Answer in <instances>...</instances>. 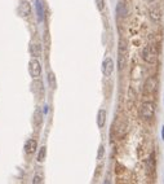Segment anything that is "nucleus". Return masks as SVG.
Here are the masks:
<instances>
[{"mask_svg":"<svg viewBox=\"0 0 164 184\" xmlns=\"http://www.w3.org/2000/svg\"><path fill=\"white\" fill-rule=\"evenodd\" d=\"M154 113H155V108H154V104L152 103H144L141 105V110H140V114L142 118L145 120H151L154 117Z\"/></svg>","mask_w":164,"mask_h":184,"instance_id":"7ed1b4c3","label":"nucleus"},{"mask_svg":"<svg viewBox=\"0 0 164 184\" xmlns=\"http://www.w3.org/2000/svg\"><path fill=\"white\" fill-rule=\"evenodd\" d=\"M31 53H32V56H39L40 55L39 47L36 44H31Z\"/></svg>","mask_w":164,"mask_h":184,"instance_id":"2eb2a0df","label":"nucleus"},{"mask_svg":"<svg viewBox=\"0 0 164 184\" xmlns=\"http://www.w3.org/2000/svg\"><path fill=\"white\" fill-rule=\"evenodd\" d=\"M142 59H144L145 62H147V64H155L156 59H158V52H156L155 47L146 46L144 49H142Z\"/></svg>","mask_w":164,"mask_h":184,"instance_id":"f257e3e1","label":"nucleus"},{"mask_svg":"<svg viewBox=\"0 0 164 184\" xmlns=\"http://www.w3.org/2000/svg\"><path fill=\"white\" fill-rule=\"evenodd\" d=\"M29 71L30 75L32 78H38L40 73H41V66H40V62L36 59H31L29 62Z\"/></svg>","mask_w":164,"mask_h":184,"instance_id":"20e7f679","label":"nucleus"},{"mask_svg":"<svg viewBox=\"0 0 164 184\" xmlns=\"http://www.w3.org/2000/svg\"><path fill=\"white\" fill-rule=\"evenodd\" d=\"M116 13L122 17H127L128 16V7L124 2H119L116 5Z\"/></svg>","mask_w":164,"mask_h":184,"instance_id":"1a4fd4ad","label":"nucleus"},{"mask_svg":"<svg viewBox=\"0 0 164 184\" xmlns=\"http://www.w3.org/2000/svg\"><path fill=\"white\" fill-rule=\"evenodd\" d=\"M18 13L21 16H29L31 13V5L27 0H21L19 2V5H18Z\"/></svg>","mask_w":164,"mask_h":184,"instance_id":"0eeeda50","label":"nucleus"},{"mask_svg":"<svg viewBox=\"0 0 164 184\" xmlns=\"http://www.w3.org/2000/svg\"><path fill=\"white\" fill-rule=\"evenodd\" d=\"M32 181H34L35 184H39V183H43V178H41L40 175H35V176H34V180H32Z\"/></svg>","mask_w":164,"mask_h":184,"instance_id":"6ab92c4d","label":"nucleus"},{"mask_svg":"<svg viewBox=\"0 0 164 184\" xmlns=\"http://www.w3.org/2000/svg\"><path fill=\"white\" fill-rule=\"evenodd\" d=\"M146 2H150V3H152V2H155V0H146Z\"/></svg>","mask_w":164,"mask_h":184,"instance_id":"412c9836","label":"nucleus"},{"mask_svg":"<svg viewBox=\"0 0 164 184\" xmlns=\"http://www.w3.org/2000/svg\"><path fill=\"white\" fill-rule=\"evenodd\" d=\"M49 83H50V87H52V88L56 87V81H54V75H53L52 73L49 74Z\"/></svg>","mask_w":164,"mask_h":184,"instance_id":"a211bd4d","label":"nucleus"},{"mask_svg":"<svg viewBox=\"0 0 164 184\" xmlns=\"http://www.w3.org/2000/svg\"><path fill=\"white\" fill-rule=\"evenodd\" d=\"M106 123V110L105 109H100L97 114V125L100 128H102Z\"/></svg>","mask_w":164,"mask_h":184,"instance_id":"9d476101","label":"nucleus"},{"mask_svg":"<svg viewBox=\"0 0 164 184\" xmlns=\"http://www.w3.org/2000/svg\"><path fill=\"white\" fill-rule=\"evenodd\" d=\"M36 148H38V143L35 139H30L25 143V152L27 154H32L36 150Z\"/></svg>","mask_w":164,"mask_h":184,"instance_id":"6e6552de","label":"nucleus"},{"mask_svg":"<svg viewBox=\"0 0 164 184\" xmlns=\"http://www.w3.org/2000/svg\"><path fill=\"white\" fill-rule=\"evenodd\" d=\"M113 71H114V62L110 57H107L102 62V73H103L105 77H110V75L113 74Z\"/></svg>","mask_w":164,"mask_h":184,"instance_id":"39448f33","label":"nucleus"},{"mask_svg":"<svg viewBox=\"0 0 164 184\" xmlns=\"http://www.w3.org/2000/svg\"><path fill=\"white\" fill-rule=\"evenodd\" d=\"M127 66V46L124 42H120L119 44V55H118V68L123 70Z\"/></svg>","mask_w":164,"mask_h":184,"instance_id":"f03ea898","label":"nucleus"},{"mask_svg":"<svg viewBox=\"0 0 164 184\" xmlns=\"http://www.w3.org/2000/svg\"><path fill=\"white\" fill-rule=\"evenodd\" d=\"M96 4H97L98 10H103V8H105V0H96Z\"/></svg>","mask_w":164,"mask_h":184,"instance_id":"f3484780","label":"nucleus"},{"mask_svg":"<svg viewBox=\"0 0 164 184\" xmlns=\"http://www.w3.org/2000/svg\"><path fill=\"white\" fill-rule=\"evenodd\" d=\"M35 7H36V12H38L39 20L43 21V20H44V12H43V7H41L40 0H36V2H35Z\"/></svg>","mask_w":164,"mask_h":184,"instance_id":"9b49d317","label":"nucleus"},{"mask_svg":"<svg viewBox=\"0 0 164 184\" xmlns=\"http://www.w3.org/2000/svg\"><path fill=\"white\" fill-rule=\"evenodd\" d=\"M150 17L152 21H159L161 18V14H160V10L159 9H151L150 10Z\"/></svg>","mask_w":164,"mask_h":184,"instance_id":"f8f14e48","label":"nucleus"},{"mask_svg":"<svg viewBox=\"0 0 164 184\" xmlns=\"http://www.w3.org/2000/svg\"><path fill=\"white\" fill-rule=\"evenodd\" d=\"M103 154H105V148H103V145H100V148H98L97 159H102L103 158Z\"/></svg>","mask_w":164,"mask_h":184,"instance_id":"dca6fc26","label":"nucleus"},{"mask_svg":"<svg viewBox=\"0 0 164 184\" xmlns=\"http://www.w3.org/2000/svg\"><path fill=\"white\" fill-rule=\"evenodd\" d=\"M161 137H163V140H164V126L161 127Z\"/></svg>","mask_w":164,"mask_h":184,"instance_id":"aec40b11","label":"nucleus"},{"mask_svg":"<svg viewBox=\"0 0 164 184\" xmlns=\"http://www.w3.org/2000/svg\"><path fill=\"white\" fill-rule=\"evenodd\" d=\"M41 118H43L41 110H40V109H39V108H38V109L35 110V113H34V123H35L36 126L41 123Z\"/></svg>","mask_w":164,"mask_h":184,"instance_id":"ddd939ff","label":"nucleus"},{"mask_svg":"<svg viewBox=\"0 0 164 184\" xmlns=\"http://www.w3.org/2000/svg\"><path fill=\"white\" fill-rule=\"evenodd\" d=\"M156 87H158V81H156V78L149 77V78L146 79V82H145L144 90H145L146 93H152V92L156 90Z\"/></svg>","mask_w":164,"mask_h":184,"instance_id":"423d86ee","label":"nucleus"},{"mask_svg":"<svg viewBox=\"0 0 164 184\" xmlns=\"http://www.w3.org/2000/svg\"><path fill=\"white\" fill-rule=\"evenodd\" d=\"M45 156H47V148H45V147H41V148H40V150H39L38 161H39V162H44Z\"/></svg>","mask_w":164,"mask_h":184,"instance_id":"4468645a","label":"nucleus"}]
</instances>
